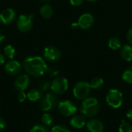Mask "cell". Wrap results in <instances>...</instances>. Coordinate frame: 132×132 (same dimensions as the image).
I'll return each mask as SVG.
<instances>
[{
	"label": "cell",
	"instance_id": "1",
	"mask_svg": "<svg viewBox=\"0 0 132 132\" xmlns=\"http://www.w3.org/2000/svg\"><path fill=\"white\" fill-rule=\"evenodd\" d=\"M23 68L26 72L32 77H40L48 72V66L40 56H29L23 61Z\"/></svg>",
	"mask_w": 132,
	"mask_h": 132
},
{
	"label": "cell",
	"instance_id": "2",
	"mask_svg": "<svg viewBox=\"0 0 132 132\" xmlns=\"http://www.w3.org/2000/svg\"><path fill=\"white\" fill-rule=\"evenodd\" d=\"M100 110V104L98 100L94 97H87L83 100L80 106V113L87 117H95Z\"/></svg>",
	"mask_w": 132,
	"mask_h": 132
},
{
	"label": "cell",
	"instance_id": "3",
	"mask_svg": "<svg viewBox=\"0 0 132 132\" xmlns=\"http://www.w3.org/2000/svg\"><path fill=\"white\" fill-rule=\"evenodd\" d=\"M106 102L112 108L117 109L121 107L124 102L122 93L117 89H109L106 96Z\"/></svg>",
	"mask_w": 132,
	"mask_h": 132
},
{
	"label": "cell",
	"instance_id": "4",
	"mask_svg": "<svg viewBox=\"0 0 132 132\" xmlns=\"http://www.w3.org/2000/svg\"><path fill=\"white\" fill-rule=\"evenodd\" d=\"M90 90L91 87L89 82L86 81H80L75 84L73 89V93L77 100H84L88 97L90 93Z\"/></svg>",
	"mask_w": 132,
	"mask_h": 132
},
{
	"label": "cell",
	"instance_id": "5",
	"mask_svg": "<svg viewBox=\"0 0 132 132\" xmlns=\"http://www.w3.org/2000/svg\"><path fill=\"white\" fill-rule=\"evenodd\" d=\"M69 87L68 80L64 77H56L50 83V89L53 93L60 95L67 92Z\"/></svg>",
	"mask_w": 132,
	"mask_h": 132
},
{
	"label": "cell",
	"instance_id": "6",
	"mask_svg": "<svg viewBox=\"0 0 132 132\" xmlns=\"http://www.w3.org/2000/svg\"><path fill=\"white\" fill-rule=\"evenodd\" d=\"M58 100L55 93H49L46 94V96L43 98L40 102V108L43 111L47 112L54 109L56 106H58Z\"/></svg>",
	"mask_w": 132,
	"mask_h": 132
},
{
	"label": "cell",
	"instance_id": "7",
	"mask_svg": "<svg viewBox=\"0 0 132 132\" xmlns=\"http://www.w3.org/2000/svg\"><path fill=\"white\" fill-rule=\"evenodd\" d=\"M57 107L59 112L65 117L73 116L76 114L77 110V107L75 103L70 100H63L59 102Z\"/></svg>",
	"mask_w": 132,
	"mask_h": 132
},
{
	"label": "cell",
	"instance_id": "8",
	"mask_svg": "<svg viewBox=\"0 0 132 132\" xmlns=\"http://www.w3.org/2000/svg\"><path fill=\"white\" fill-rule=\"evenodd\" d=\"M32 15H20L16 23L18 30L23 33L29 31L32 26Z\"/></svg>",
	"mask_w": 132,
	"mask_h": 132
},
{
	"label": "cell",
	"instance_id": "9",
	"mask_svg": "<svg viewBox=\"0 0 132 132\" xmlns=\"http://www.w3.org/2000/svg\"><path fill=\"white\" fill-rule=\"evenodd\" d=\"M43 57L49 61H55L60 58L61 52L58 48L53 46H49L45 47L43 51Z\"/></svg>",
	"mask_w": 132,
	"mask_h": 132
},
{
	"label": "cell",
	"instance_id": "10",
	"mask_svg": "<svg viewBox=\"0 0 132 132\" xmlns=\"http://www.w3.org/2000/svg\"><path fill=\"white\" fill-rule=\"evenodd\" d=\"M5 70L6 73L9 75L15 76L20 73L22 70V66L19 61L11 59L5 65Z\"/></svg>",
	"mask_w": 132,
	"mask_h": 132
},
{
	"label": "cell",
	"instance_id": "11",
	"mask_svg": "<svg viewBox=\"0 0 132 132\" xmlns=\"http://www.w3.org/2000/svg\"><path fill=\"white\" fill-rule=\"evenodd\" d=\"M94 23V18L90 13H84L81 15L78 19L79 27L84 30H87L92 27Z\"/></svg>",
	"mask_w": 132,
	"mask_h": 132
},
{
	"label": "cell",
	"instance_id": "12",
	"mask_svg": "<svg viewBox=\"0 0 132 132\" xmlns=\"http://www.w3.org/2000/svg\"><path fill=\"white\" fill-rule=\"evenodd\" d=\"M29 85V77L28 75H21L16 78L14 82L15 89L19 92L25 91Z\"/></svg>",
	"mask_w": 132,
	"mask_h": 132
},
{
	"label": "cell",
	"instance_id": "13",
	"mask_svg": "<svg viewBox=\"0 0 132 132\" xmlns=\"http://www.w3.org/2000/svg\"><path fill=\"white\" fill-rule=\"evenodd\" d=\"M15 16H16V14H15V12L14 11V9H12L11 8L5 9L0 13V21L3 24H5V25L9 24L14 21Z\"/></svg>",
	"mask_w": 132,
	"mask_h": 132
},
{
	"label": "cell",
	"instance_id": "14",
	"mask_svg": "<svg viewBox=\"0 0 132 132\" xmlns=\"http://www.w3.org/2000/svg\"><path fill=\"white\" fill-rule=\"evenodd\" d=\"M87 128L90 132H104V124L98 119H91L86 124Z\"/></svg>",
	"mask_w": 132,
	"mask_h": 132
},
{
	"label": "cell",
	"instance_id": "15",
	"mask_svg": "<svg viewBox=\"0 0 132 132\" xmlns=\"http://www.w3.org/2000/svg\"><path fill=\"white\" fill-rule=\"evenodd\" d=\"M70 126L74 129H81L83 128L86 124V118L84 115H74L70 119Z\"/></svg>",
	"mask_w": 132,
	"mask_h": 132
},
{
	"label": "cell",
	"instance_id": "16",
	"mask_svg": "<svg viewBox=\"0 0 132 132\" xmlns=\"http://www.w3.org/2000/svg\"><path fill=\"white\" fill-rule=\"evenodd\" d=\"M121 58L127 61H132V46L131 45H125L121 49Z\"/></svg>",
	"mask_w": 132,
	"mask_h": 132
},
{
	"label": "cell",
	"instance_id": "17",
	"mask_svg": "<svg viewBox=\"0 0 132 132\" xmlns=\"http://www.w3.org/2000/svg\"><path fill=\"white\" fill-rule=\"evenodd\" d=\"M53 14V9L50 5L46 4L40 9V15L44 19H50Z\"/></svg>",
	"mask_w": 132,
	"mask_h": 132
},
{
	"label": "cell",
	"instance_id": "18",
	"mask_svg": "<svg viewBox=\"0 0 132 132\" xmlns=\"http://www.w3.org/2000/svg\"><path fill=\"white\" fill-rule=\"evenodd\" d=\"M41 97H42V93L38 89H31L27 93V99L32 102H36L40 100Z\"/></svg>",
	"mask_w": 132,
	"mask_h": 132
},
{
	"label": "cell",
	"instance_id": "19",
	"mask_svg": "<svg viewBox=\"0 0 132 132\" xmlns=\"http://www.w3.org/2000/svg\"><path fill=\"white\" fill-rule=\"evenodd\" d=\"M108 46L112 50H118L121 47V42L118 37H111L108 40Z\"/></svg>",
	"mask_w": 132,
	"mask_h": 132
},
{
	"label": "cell",
	"instance_id": "20",
	"mask_svg": "<svg viewBox=\"0 0 132 132\" xmlns=\"http://www.w3.org/2000/svg\"><path fill=\"white\" fill-rule=\"evenodd\" d=\"M103 85H104V79L100 77L94 78L90 82V86L91 89H98L101 88Z\"/></svg>",
	"mask_w": 132,
	"mask_h": 132
},
{
	"label": "cell",
	"instance_id": "21",
	"mask_svg": "<svg viewBox=\"0 0 132 132\" xmlns=\"http://www.w3.org/2000/svg\"><path fill=\"white\" fill-rule=\"evenodd\" d=\"M15 54V50L14 48V47H12V45H7L4 48V55L9 58V59H13L14 56Z\"/></svg>",
	"mask_w": 132,
	"mask_h": 132
},
{
	"label": "cell",
	"instance_id": "22",
	"mask_svg": "<svg viewBox=\"0 0 132 132\" xmlns=\"http://www.w3.org/2000/svg\"><path fill=\"white\" fill-rule=\"evenodd\" d=\"M122 79L128 84H132V67L128 68L124 72L122 75Z\"/></svg>",
	"mask_w": 132,
	"mask_h": 132
},
{
	"label": "cell",
	"instance_id": "23",
	"mask_svg": "<svg viewBox=\"0 0 132 132\" xmlns=\"http://www.w3.org/2000/svg\"><path fill=\"white\" fill-rule=\"evenodd\" d=\"M54 119L49 113H45L42 117V122L45 126H51L53 124Z\"/></svg>",
	"mask_w": 132,
	"mask_h": 132
},
{
	"label": "cell",
	"instance_id": "24",
	"mask_svg": "<svg viewBox=\"0 0 132 132\" xmlns=\"http://www.w3.org/2000/svg\"><path fill=\"white\" fill-rule=\"evenodd\" d=\"M118 132H132V126L127 122L122 121L119 126Z\"/></svg>",
	"mask_w": 132,
	"mask_h": 132
},
{
	"label": "cell",
	"instance_id": "25",
	"mask_svg": "<svg viewBox=\"0 0 132 132\" xmlns=\"http://www.w3.org/2000/svg\"><path fill=\"white\" fill-rule=\"evenodd\" d=\"M51 132H70V129L63 124H57L52 128Z\"/></svg>",
	"mask_w": 132,
	"mask_h": 132
},
{
	"label": "cell",
	"instance_id": "26",
	"mask_svg": "<svg viewBox=\"0 0 132 132\" xmlns=\"http://www.w3.org/2000/svg\"><path fill=\"white\" fill-rule=\"evenodd\" d=\"M29 132H49L46 126L43 124H36L32 128Z\"/></svg>",
	"mask_w": 132,
	"mask_h": 132
},
{
	"label": "cell",
	"instance_id": "27",
	"mask_svg": "<svg viewBox=\"0 0 132 132\" xmlns=\"http://www.w3.org/2000/svg\"><path fill=\"white\" fill-rule=\"evenodd\" d=\"M50 88V83L47 81H43L39 83V89L42 91H46Z\"/></svg>",
	"mask_w": 132,
	"mask_h": 132
},
{
	"label": "cell",
	"instance_id": "28",
	"mask_svg": "<svg viewBox=\"0 0 132 132\" xmlns=\"http://www.w3.org/2000/svg\"><path fill=\"white\" fill-rule=\"evenodd\" d=\"M27 98V94L25 93L24 91H20L18 93V95H17V99L19 102H24Z\"/></svg>",
	"mask_w": 132,
	"mask_h": 132
},
{
	"label": "cell",
	"instance_id": "29",
	"mask_svg": "<svg viewBox=\"0 0 132 132\" xmlns=\"http://www.w3.org/2000/svg\"><path fill=\"white\" fill-rule=\"evenodd\" d=\"M127 40L131 44H132V27L128 30L127 33Z\"/></svg>",
	"mask_w": 132,
	"mask_h": 132
},
{
	"label": "cell",
	"instance_id": "30",
	"mask_svg": "<svg viewBox=\"0 0 132 132\" xmlns=\"http://www.w3.org/2000/svg\"><path fill=\"white\" fill-rule=\"evenodd\" d=\"M5 126H6V123L5 120L2 117H0V132L2 131L5 129Z\"/></svg>",
	"mask_w": 132,
	"mask_h": 132
},
{
	"label": "cell",
	"instance_id": "31",
	"mask_svg": "<svg viewBox=\"0 0 132 132\" xmlns=\"http://www.w3.org/2000/svg\"><path fill=\"white\" fill-rule=\"evenodd\" d=\"M70 2L71 5L77 6V5H80L83 3L84 0H70Z\"/></svg>",
	"mask_w": 132,
	"mask_h": 132
},
{
	"label": "cell",
	"instance_id": "32",
	"mask_svg": "<svg viewBox=\"0 0 132 132\" xmlns=\"http://www.w3.org/2000/svg\"><path fill=\"white\" fill-rule=\"evenodd\" d=\"M48 72H50V76H52V77L57 76L59 75V72L56 69H48Z\"/></svg>",
	"mask_w": 132,
	"mask_h": 132
},
{
	"label": "cell",
	"instance_id": "33",
	"mask_svg": "<svg viewBox=\"0 0 132 132\" xmlns=\"http://www.w3.org/2000/svg\"><path fill=\"white\" fill-rule=\"evenodd\" d=\"M5 62V56L2 54H0V66L3 65Z\"/></svg>",
	"mask_w": 132,
	"mask_h": 132
},
{
	"label": "cell",
	"instance_id": "34",
	"mask_svg": "<svg viewBox=\"0 0 132 132\" xmlns=\"http://www.w3.org/2000/svg\"><path fill=\"white\" fill-rule=\"evenodd\" d=\"M126 117L128 119H129L130 121H132V108L129 109L126 114Z\"/></svg>",
	"mask_w": 132,
	"mask_h": 132
},
{
	"label": "cell",
	"instance_id": "35",
	"mask_svg": "<svg viewBox=\"0 0 132 132\" xmlns=\"http://www.w3.org/2000/svg\"><path fill=\"white\" fill-rule=\"evenodd\" d=\"M78 26H79L78 23H73L71 24V27L73 28V29H76V28H77Z\"/></svg>",
	"mask_w": 132,
	"mask_h": 132
},
{
	"label": "cell",
	"instance_id": "36",
	"mask_svg": "<svg viewBox=\"0 0 132 132\" xmlns=\"http://www.w3.org/2000/svg\"><path fill=\"white\" fill-rule=\"evenodd\" d=\"M5 39V37L3 36V35H2V34H0V44H1V43L3 41V40Z\"/></svg>",
	"mask_w": 132,
	"mask_h": 132
},
{
	"label": "cell",
	"instance_id": "37",
	"mask_svg": "<svg viewBox=\"0 0 132 132\" xmlns=\"http://www.w3.org/2000/svg\"><path fill=\"white\" fill-rule=\"evenodd\" d=\"M42 2H50L51 0H40Z\"/></svg>",
	"mask_w": 132,
	"mask_h": 132
},
{
	"label": "cell",
	"instance_id": "38",
	"mask_svg": "<svg viewBox=\"0 0 132 132\" xmlns=\"http://www.w3.org/2000/svg\"><path fill=\"white\" fill-rule=\"evenodd\" d=\"M87 1H89V2H97V0H87Z\"/></svg>",
	"mask_w": 132,
	"mask_h": 132
}]
</instances>
